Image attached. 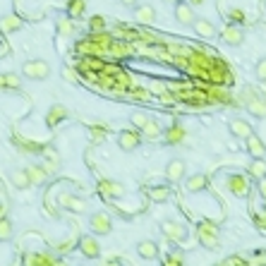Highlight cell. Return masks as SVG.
<instances>
[{
  "mask_svg": "<svg viewBox=\"0 0 266 266\" xmlns=\"http://www.w3.org/2000/svg\"><path fill=\"white\" fill-rule=\"evenodd\" d=\"M250 173L245 175V173H228L226 175V189L230 192L233 197H240V199H245V197L250 195Z\"/></svg>",
  "mask_w": 266,
  "mask_h": 266,
  "instance_id": "obj_1",
  "label": "cell"
},
{
  "mask_svg": "<svg viewBox=\"0 0 266 266\" xmlns=\"http://www.w3.org/2000/svg\"><path fill=\"white\" fill-rule=\"evenodd\" d=\"M197 237H199V245L206 247V250H216L219 247V228L213 226L211 221H202L197 226Z\"/></svg>",
  "mask_w": 266,
  "mask_h": 266,
  "instance_id": "obj_2",
  "label": "cell"
},
{
  "mask_svg": "<svg viewBox=\"0 0 266 266\" xmlns=\"http://www.w3.org/2000/svg\"><path fill=\"white\" fill-rule=\"evenodd\" d=\"M22 75L27 79H34V82H43L51 75V65L46 60H27L22 65Z\"/></svg>",
  "mask_w": 266,
  "mask_h": 266,
  "instance_id": "obj_3",
  "label": "cell"
},
{
  "mask_svg": "<svg viewBox=\"0 0 266 266\" xmlns=\"http://www.w3.org/2000/svg\"><path fill=\"white\" fill-rule=\"evenodd\" d=\"M161 230H163L165 240H171V243H182V240L187 237V228H185V223H180V221H175V219L161 221Z\"/></svg>",
  "mask_w": 266,
  "mask_h": 266,
  "instance_id": "obj_4",
  "label": "cell"
},
{
  "mask_svg": "<svg viewBox=\"0 0 266 266\" xmlns=\"http://www.w3.org/2000/svg\"><path fill=\"white\" fill-rule=\"evenodd\" d=\"M67 117H70V110L65 108L63 103H53V106L46 110V117H43V120H46L48 130H53V127H58L60 123H65Z\"/></svg>",
  "mask_w": 266,
  "mask_h": 266,
  "instance_id": "obj_5",
  "label": "cell"
},
{
  "mask_svg": "<svg viewBox=\"0 0 266 266\" xmlns=\"http://www.w3.org/2000/svg\"><path fill=\"white\" fill-rule=\"evenodd\" d=\"M89 228H91V233L94 235H108L110 228H113V221H110L108 213H94V216H89Z\"/></svg>",
  "mask_w": 266,
  "mask_h": 266,
  "instance_id": "obj_6",
  "label": "cell"
},
{
  "mask_svg": "<svg viewBox=\"0 0 266 266\" xmlns=\"http://www.w3.org/2000/svg\"><path fill=\"white\" fill-rule=\"evenodd\" d=\"M79 252H82V257L84 259H99L101 257V245L96 240L94 235H84L82 240H79Z\"/></svg>",
  "mask_w": 266,
  "mask_h": 266,
  "instance_id": "obj_7",
  "label": "cell"
},
{
  "mask_svg": "<svg viewBox=\"0 0 266 266\" xmlns=\"http://www.w3.org/2000/svg\"><path fill=\"white\" fill-rule=\"evenodd\" d=\"M141 144V134L139 132H132V130H123V132L117 134V147L123 151H134L139 149Z\"/></svg>",
  "mask_w": 266,
  "mask_h": 266,
  "instance_id": "obj_8",
  "label": "cell"
},
{
  "mask_svg": "<svg viewBox=\"0 0 266 266\" xmlns=\"http://www.w3.org/2000/svg\"><path fill=\"white\" fill-rule=\"evenodd\" d=\"M99 192L108 199H123L125 197V185L115 180H101L99 182Z\"/></svg>",
  "mask_w": 266,
  "mask_h": 266,
  "instance_id": "obj_9",
  "label": "cell"
},
{
  "mask_svg": "<svg viewBox=\"0 0 266 266\" xmlns=\"http://www.w3.org/2000/svg\"><path fill=\"white\" fill-rule=\"evenodd\" d=\"M58 204H60L63 209H70V211H75V213L86 211V199L75 197V195H70V192H63V195L58 197Z\"/></svg>",
  "mask_w": 266,
  "mask_h": 266,
  "instance_id": "obj_10",
  "label": "cell"
},
{
  "mask_svg": "<svg viewBox=\"0 0 266 266\" xmlns=\"http://www.w3.org/2000/svg\"><path fill=\"white\" fill-rule=\"evenodd\" d=\"M175 19H178L180 24H192L197 19L195 5H192L189 0H180V3L175 5Z\"/></svg>",
  "mask_w": 266,
  "mask_h": 266,
  "instance_id": "obj_11",
  "label": "cell"
},
{
  "mask_svg": "<svg viewBox=\"0 0 266 266\" xmlns=\"http://www.w3.org/2000/svg\"><path fill=\"white\" fill-rule=\"evenodd\" d=\"M192 29H195L197 36H202V39H213L216 36V24L211 19H206V17H197L195 22H192Z\"/></svg>",
  "mask_w": 266,
  "mask_h": 266,
  "instance_id": "obj_12",
  "label": "cell"
},
{
  "mask_svg": "<svg viewBox=\"0 0 266 266\" xmlns=\"http://www.w3.org/2000/svg\"><path fill=\"white\" fill-rule=\"evenodd\" d=\"M228 130H230V134L237 137V139H247L250 134H254L252 125L247 123V120H243V117H233V120L228 123Z\"/></svg>",
  "mask_w": 266,
  "mask_h": 266,
  "instance_id": "obj_13",
  "label": "cell"
},
{
  "mask_svg": "<svg viewBox=\"0 0 266 266\" xmlns=\"http://www.w3.org/2000/svg\"><path fill=\"white\" fill-rule=\"evenodd\" d=\"M185 161L182 158H173V161H168V165H165V178L171 182H180L182 178H185Z\"/></svg>",
  "mask_w": 266,
  "mask_h": 266,
  "instance_id": "obj_14",
  "label": "cell"
},
{
  "mask_svg": "<svg viewBox=\"0 0 266 266\" xmlns=\"http://www.w3.org/2000/svg\"><path fill=\"white\" fill-rule=\"evenodd\" d=\"M221 39H223V43H228V46H243L245 32L240 27H226V32L221 34Z\"/></svg>",
  "mask_w": 266,
  "mask_h": 266,
  "instance_id": "obj_15",
  "label": "cell"
},
{
  "mask_svg": "<svg viewBox=\"0 0 266 266\" xmlns=\"http://www.w3.org/2000/svg\"><path fill=\"white\" fill-rule=\"evenodd\" d=\"M134 17L139 24H154L156 22V10H154V5H134Z\"/></svg>",
  "mask_w": 266,
  "mask_h": 266,
  "instance_id": "obj_16",
  "label": "cell"
},
{
  "mask_svg": "<svg viewBox=\"0 0 266 266\" xmlns=\"http://www.w3.org/2000/svg\"><path fill=\"white\" fill-rule=\"evenodd\" d=\"M209 187V178L206 175H202V173H197V175H189L187 180H185V189L187 192H204V189Z\"/></svg>",
  "mask_w": 266,
  "mask_h": 266,
  "instance_id": "obj_17",
  "label": "cell"
},
{
  "mask_svg": "<svg viewBox=\"0 0 266 266\" xmlns=\"http://www.w3.org/2000/svg\"><path fill=\"white\" fill-rule=\"evenodd\" d=\"M245 147H247V151H250L254 158H264L266 156V147H264V141L259 139L257 134H250L247 139H245Z\"/></svg>",
  "mask_w": 266,
  "mask_h": 266,
  "instance_id": "obj_18",
  "label": "cell"
},
{
  "mask_svg": "<svg viewBox=\"0 0 266 266\" xmlns=\"http://www.w3.org/2000/svg\"><path fill=\"white\" fill-rule=\"evenodd\" d=\"M10 180H12L15 189H27V187H32V178H29V173H27V168L12 171V175H10Z\"/></svg>",
  "mask_w": 266,
  "mask_h": 266,
  "instance_id": "obj_19",
  "label": "cell"
},
{
  "mask_svg": "<svg viewBox=\"0 0 266 266\" xmlns=\"http://www.w3.org/2000/svg\"><path fill=\"white\" fill-rule=\"evenodd\" d=\"M137 254H139L141 259H156L158 257V245L154 243V240H141V243L137 245Z\"/></svg>",
  "mask_w": 266,
  "mask_h": 266,
  "instance_id": "obj_20",
  "label": "cell"
},
{
  "mask_svg": "<svg viewBox=\"0 0 266 266\" xmlns=\"http://www.w3.org/2000/svg\"><path fill=\"white\" fill-rule=\"evenodd\" d=\"M27 173H29V178H32V185H43L48 178V171H46V165H29L27 168Z\"/></svg>",
  "mask_w": 266,
  "mask_h": 266,
  "instance_id": "obj_21",
  "label": "cell"
},
{
  "mask_svg": "<svg viewBox=\"0 0 266 266\" xmlns=\"http://www.w3.org/2000/svg\"><path fill=\"white\" fill-rule=\"evenodd\" d=\"M163 134H165V141H168V144H180V141L187 137L185 127H180V125H171Z\"/></svg>",
  "mask_w": 266,
  "mask_h": 266,
  "instance_id": "obj_22",
  "label": "cell"
},
{
  "mask_svg": "<svg viewBox=\"0 0 266 266\" xmlns=\"http://www.w3.org/2000/svg\"><path fill=\"white\" fill-rule=\"evenodd\" d=\"M247 110H250V115L264 120L266 117V101L264 99H252V101H247Z\"/></svg>",
  "mask_w": 266,
  "mask_h": 266,
  "instance_id": "obj_23",
  "label": "cell"
},
{
  "mask_svg": "<svg viewBox=\"0 0 266 266\" xmlns=\"http://www.w3.org/2000/svg\"><path fill=\"white\" fill-rule=\"evenodd\" d=\"M141 134L144 137H149V139H158L161 134H163V127L158 125V120H154V117H149V123L141 127Z\"/></svg>",
  "mask_w": 266,
  "mask_h": 266,
  "instance_id": "obj_24",
  "label": "cell"
},
{
  "mask_svg": "<svg viewBox=\"0 0 266 266\" xmlns=\"http://www.w3.org/2000/svg\"><path fill=\"white\" fill-rule=\"evenodd\" d=\"M12 235H15L12 221H10L8 216H0V243H8V240H12Z\"/></svg>",
  "mask_w": 266,
  "mask_h": 266,
  "instance_id": "obj_25",
  "label": "cell"
},
{
  "mask_svg": "<svg viewBox=\"0 0 266 266\" xmlns=\"http://www.w3.org/2000/svg\"><path fill=\"white\" fill-rule=\"evenodd\" d=\"M247 173H250V178H254V180L264 178L266 175V161L264 158H254V161L250 163V168H247Z\"/></svg>",
  "mask_w": 266,
  "mask_h": 266,
  "instance_id": "obj_26",
  "label": "cell"
},
{
  "mask_svg": "<svg viewBox=\"0 0 266 266\" xmlns=\"http://www.w3.org/2000/svg\"><path fill=\"white\" fill-rule=\"evenodd\" d=\"M60 165H63V161H60V156H58V151H51V154L46 156V171L58 173L60 171Z\"/></svg>",
  "mask_w": 266,
  "mask_h": 266,
  "instance_id": "obj_27",
  "label": "cell"
},
{
  "mask_svg": "<svg viewBox=\"0 0 266 266\" xmlns=\"http://www.w3.org/2000/svg\"><path fill=\"white\" fill-rule=\"evenodd\" d=\"M149 113H144V110H134L132 115H130V120H132V125L137 127V130H141V127L147 125V123H149Z\"/></svg>",
  "mask_w": 266,
  "mask_h": 266,
  "instance_id": "obj_28",
  "label": "cell"
},
{
  "mask_svg": "<svg viewBox=\"0 0 266 266\" xmlns=\"http://www.w3.org/2000/svg\"><path fill=\"white\" fill-rule=\"evenodd\" d=\"M149 197L154 199V202H168L171 189H168V187H151L149 189Z\"/></svg>",
  "mask_w": 266,
  "mask_h": 266,
  "instance_id": "obj_29",
  "label": "cell"
},
{
  "mask_svg": "<svg viewBox=\"0 0 266 266\" xmlns=\"http://www.w3.org/2000/svg\"><path fill=\"white\" fill-rule=\"evenodd\" d=\"M3 32H15V29H19L22 27V22H19V17H15V15H10V17H5L3 19Z\"/></svg>",
  "mask_w": 266,
  "mask_h": 266,
  "instance_id": "obj_30",
  "label": "cell"
},
{
  "mask_svg": "<svg viewBox=\"0 0 266 266\" xmlns=\"http://www.w3.org/2000/svg\"><path fill=\"white\" fill-rule=\"evenodd\" d=\"M82 15H84V0H70V17L79 19Z\"/></svg>",
  "mask_w": 266,
  "mask_h": 266,
  "instance_id": "obj_31",
  "label": "cell"
},
{
  "mask_svg": "<svg viewBox=\"0 0 266 266\" xmlns=\"http://www.w3.org/2000/svg\"><path fill=\"white\" fill-rule=\"evenodd\" d=\"M165 266H182L185 264V257H182V252H171L168 257L163 259Z\"/></svg>",
  "mask_w": 266,
  "mask_h": 266,
  "instance_id": "obj_32",
  "label": "cell"
},
{
  "mask_svg": "<svg viewBox=\"0 0 266 266\" xmlns=\"http://www.w3.org/2000/svg\"><path fill=\"white\" fill-rule=\"evenodd\" d=\"M58 32L63 34V36H72V34H75V24H72V19H60V22H58Z\"/></svg>",
  "mask_w": 266,
  "mask_h": 266,
  "instance_id": "obj_33",
  "label": "cell"
},
{
  "mask_svg": "<svg viewBox=\"0 0 266 266\" xmlns=\"http://www.w3.org/2000/svg\"><path fill=\"white\" fill-rule=\"evenodd\" d=\"M24 261H27V264H55V261H58V259L55 257H27L24 259Z\"/></svg>",
  "mask_w": 266,
  "mask_h": 266,
  "instance_id": "obj_34",
  "label": "cell"
},
{
  "mask_svg": "<svg viewBox=\"0 0 266 266\" xmlns=\"http://www.w3.org/2000/svg\"><path fill=\"white\" fill-rule=\"evenodd\" d=\"M254 75H257L259 82H266V58H261L257 63V67H254Z\"/></svg>",
  "mask_w": 266,
  "mask_h": 266,
  "instance_id": "obj_35",
  "label": "cell"
},
{
  "mask_svg": "<svg viewBox=\"0 0 266 266\" xmlns=\"http://www.w3.org/2000/svg\"><path fill=\"white\" fill-rule=\"evenodd\" d=\"M5 82H8V89H19L22 86L19 75H12V72H5Z\"/></svg>",
  "mask_w": 266,
  "mask_h": 266,
  "instance_id": "obj_36",
  "label": "cell"
},
{
  "mask_svg": "<svg viewBox=\"0 0 266 266\" xmlns=\"http://www.w3.org/2000/svg\"><path fill=\"white\" fill-rule=\"evenodd\" d=\"M60 77H63L65 82H70V84H75V82H77V72H75V70H70V67L65 65L63 70H60Z\"/></svg>",
  "mask_w": 266,
  "mask_h": 266,
  "instance_id": "obj_37",
  "label": "cell"
},
{
  "mask_svg": "<svg viewBox=\"0 0 266 266\" xmlns=\"http://www.w3.org/2000/svg\"><path fill=\"white\" fill-rule=\"evenodd\" d=\"M91 29H94V32H103V29H106V19H103L101 15H94L91 17Z\"/></svg>",
  "mask_w": 266,
  "mask_h": 266,
  "instance_id": "obj_38",
  "label": "cell"
},
{
  "mask_svg": "<svg viewBox=\"0 0 266 266\" xmlns=\"http://www.w3.org/2000/svg\"><path fill=\"white\" fill-rule=\"evenodd\" d=\"M257 189H259V195H261V197H264V199H266V175H264V178H259V180H257Z\"/></svg>",
  "mask_w": 266,
  "mask_h": 266,
  "instance_id": "obj_39",
  "label": "cell"
},
{
  "mask_svg": "<svg viewBox=\"0 0 266 266\" xmlns=\"http://www.w3.org/2000/svg\"><path fill=\"white\" fill-rule=\"evenodd\" d=\"M223 264H228V266H237V264H245V259H240V257H228Z\"/></svg>",
  "mask_w": 266,
  "mask_h": 266,
  "instance_id": "obj_40",
  "label": "cell"
},
{
  "mask_svg": "<svg viewBox=\"0 0 266 266\" xmlns=\"http://www.w3.org/2000/svg\"><path fill=\"white\" fill-rule=\"evenodd\" d=\"M103 134H106V130H103V127H96V130H94V137H96V139H94V141H101Z\"/></svg>",
  "mask_w": 266,
  "mask_h": 266,
  "instance_id": "obj_41",
  "label": "cell"
},
{
  "mask_svg": "<svg viewBox=\"0 0 266 266\" xmlns=\"http://www.w3.org/2000/svg\"><path fill=\"white\" fill-rule=\"evenodd\" d=\"M0 89H8V82H5V75H0Z\"/></svg>",
  "mask_w": 266,
  "mask_h": 266,
  "instance_id": "obj_42",
  "label": "cell"
},
{
  "mask_svg": "<svg viewBox=\"0 0 266 266\" xmlns=\"http://www.w3.org/2000/svg\"><path fill=\"white\" fill-rule=\"evenodd\" d=\"M120 3H123V5H127V8H130V5H132V8L137 5V0H120Z\"/></svg>",
  "mask_w": 266,
  "mask_h": 266,
  "instance_id": "obj_43",
  "label": "cell"
},
{
  "mask_svg": "<svg viewBox=\"0 0 266 266\" xmlns=\"http://www.w3.org/2000/svg\"><path fill=\"white\" fill-rule=\"evenodd\" d=\"M189 3H192V5H199V3H202V0H189Z\"/></svg>",
  "mask_w": 266,
  "mask_h": 266,
  "instance_id": "obj_44",
  "label": "cell"
},
{
  "mask_svg": "<svg viewBox=\"0 0 266 266\" xmlns=\"http://www.w3.org/2000/svg\"><path fill=\"white\" fill-rule=\"evenodd\" d=\"M0 216H5V209H3V206H0Z\"/></svg>",
  "mask_w": 266,
  "mask_h": 266,
  "instance_id": "obj_45",
  "label": "cell"
}]
</instances>
